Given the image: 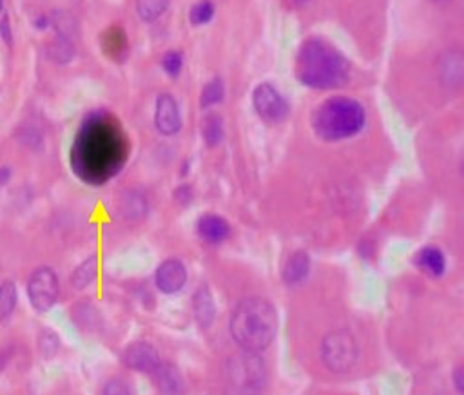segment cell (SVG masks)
Instances as JSON below:
<instances>
[{
	"instance_id": "6da1fadb",
	"label": "cell",
	"mask_w": 464,
	"mask_h": 395,
	"mask_svg": "<svg viewBox=\"0 0 464 395\" xmlns=\"http://www.w3.org/2000/svg\"><path fill=\"white\" fill-rule=\"evenodd\" d=\"M127 142L115 122L93 116L78 133L71 151L75 173L89 184H104L124 167Z\"/></svg>"
},
{
	"instance_id": "7a4b0ae2",
	"label": "cell",
	"mask_w": 464,
	"mask_h": 395,
	"mask_svg": "<svg viewBox=\"0 0 464 395\" xmlns=\"http://www.w3.org/2000/svg\"><path fill=\"white\" fill-rule=\"evenodd\" d=\"M296 77L310 89H338L348 82L350 66L327 40L309 39L298 51Z\"/></svg>"
},
{
	"instance_id": "3957f363",
	"label": "cell",
	"mask_w": 464,
	"mask_h": 395,
	"mask_svg": "<svg viewBox=\"0 0 464 395\" xmlns=\"http://www.w3.org/2000/svg\"><path fill=\"white\" fill-rule=\"evenodd\" d=\"M278 316L267 299L246 298L231 318V336L245 352H261L276 338Z\"/></svg>"
},
{
	"instance_id": "277c9868",
	"label": "cell",
	"mask_w": 464,
	"mask_h": 395,
	"mask_svg": "<svg viewBox=\"0 0 464 395\" xmlns=\"http://www.w3.org/2000/svg\"><path fill=\"white\" fill-rule=\"evenodd\" d=\"M367 113L358 100L348 97H332L325 100L312 115L316 135L325 142L352 138L365 127Z\"/></svg>"
},
{
	"instance_id": "5b68a950",
	"label": "cell",
	"mask_w": 464,
	"mask_h": 395,
	"mask_svg": "<svg viewBox=\"0 0 464 395\" xmlns=\"http://www.w3.org/2000/svg\"><path fill=\"white\" fill-rule=\"evenodd\" d=\"M225 386L231 395H261L267 386V365L258 352L236 354L225 363Z\"/></svg>"
},
{
	"instance_id": "8992f818",
	"label": "cell",
	"mask_w": 464,
	"mask_h": 395,
	"mask_svg": "<svg viewBox=\"0 0 464 395\" xmlns=\"http://www.w3.org/2000/svg\"><path fill=\"white\" fill-rule=\"evenodd\" d=\"M321 359L332 374H347L358 361V343L347 330H334L321 343Z\"/></svg>"
},
{
	"instance_id": "52a82bcc",
	"label": "cell",
	"mask_w": 464,
	"mask_h": 395,
	"mask_svg": "<svg viewBox=\"0 0 464 395\" xmlns=\"http://www.w3.org/2000/svg\"><path fill=\"white\" fill-rule=\"evenodd\" d=\"M58 290H60V285H58L57 274L48 267L37 269L29 278V301L39 312H48L57 303Z\"/></svg>"
},
{
	"instance_id": "ba28073f",
	"label": "cell",
	"mask_w": 464,
	"mask_h": 395,
	"mask_svg": "<svg viewBox=\"0 0 464 395\" xmlns=\"http://www.w3.org/2000/svg\"><path fill=\"white\" fill-rule=\"evenodd\" d=\"M252 104L254 109L265 122L278 124L283 122L289 115V104L285 98L281 97V93L272 87L271 84H260L252 93Z\"/></svg>"
},
{
	"instance_id": "9c48e42d",
	"label": "cell",
	"mask_w": 464,
	"mask_h": 395,
	"mask_svg": "<svg viewBox=\"0 0 464 395\" xmlns=\"http://www.w3.org/2000/svg\"><path fill=\"white\" fill-rule=\"evenodd\" d=\"M155 126L165 136L176 135L182 129V113H180L178 102L173 95L164 93L156 98Z\"/></svg>"
},
{
	"instance_id": "30bf717a",
	"label": "cell",
	"mask_w": 464,
	"mask_h": 395,
	"mask_svg": "<svg viewBox=\"0 0 464 395\" xmlns=\"http://www.w3.org/2000/svg\"><path fill=\"white\" fill-rule=\"evenodd\" d=\"M160 363H162L160 354L151 343H133L124 352V365L140 374H153L160 367Z\"/></svg>"
},
{
	"instance_id": "8fae6325",
	"label": "cell",
	"mask_w": 464,
	"mask_h": 395,
	"mask_svg": "<svg viewBox=\"0 0 464 395\" xmlns=\"http://www.w3.org/2000/svg\"><path fill=\"white\" fill-rule=\"evenodd\" d=\"M156 287H158L164 294H176L184 289L185 281H187V270L185 265L180 260H165L156 270Z\"/></svg>"
},
{
	"instance_id": "7c38bea8",
	"label": "cell",
	"mask_w": 464,
	"mask_h": 395,
	"mask_svg": "<svg viewBox=\"0 0 464 395\" xmlns=\"http://www.w3.org/2000/svg\"><path fill=\"white\" fill-rule=\"evenodd\" d=\"M196 231H198V236L211 245L223 243L231 236V225L225 218L218 216V214H203L198 220Z\"/></svg>"
},
{
	"instance_id": "4fadbf2b",
	"label": "cell",
	"mask_w": 464,
	"mask_h": 395,
	"mask_svg": "<svg viewBox=\"0 0 464 395\" xmlns=\"http://www.w3.org/2000/svg\"><path fill=\"white\" fill-rule=\"evenodd\" d=\"M155 385L162 395H184L185 383L180 370L171 363H160V367L153 372Z\"/></svg>"
},
{
	"instance_id": "5bb4252c",
	"label": "cell",
	"mask_w": 464,
	"mask_h": 395,
	"mask_svg": "<svg viewBox=\"0 0 464 395\" xmlns=\"http://www.w3.org/2000/svg\"><path fill=\"white\" fill-rule=\"evenodd\" d=\"M417 269L432 278H441L446 270V258L437 247H423L416 254Z\"/></svg>"
},
{
	"instance_id": "9a60e30c",
	"label": "cell",
	"mask_w": 464,
	"mask_h": 395,
	"mask_svg": "<svg viewBox=\"0 0 464 395\" xmlns=\"http://www.w3.org/2000/svg\"><path fill=\"white\" fill-rule=\"evenodd\" d=\"M310 272V256L304 251H296L289 256L285 267H283V280L289 287L303 283Z\"/></svg>"
},
{
	"instance_id": "2e32d148",
	"label": "cell",
	"mask_w": 464,
	"mask_h": 395,
	"mask_svg": "<svg viewBox=\"0 0 464 395\" xmlns=\"http://www.w3.org/2000/svg\"><path fill=\"white\" fill-rule=\"evenodd\" d=\"M193 307H194V316L198 319V323L202 325L203 328L211 327L214 321V316H216V305H214L213 294H211V290H209L207 285H202V287L196 290V294H194L193 299Z\"/></svg>"
},
{
	"instance_id": "e0dca14e",
	"label": "cell",
	"mask_w": 464,
	"mask_h": 395,
	"mask_svg": "<svg viewBox=\"0 0 464 395\" xmlns=\"http://www.w3.org/2000/svg\"><path fill=\"white\" fill-rule=\"evenodd\" d=\"M463 69L461 53H448L441 60V77L446 86L459 87L463 82Z\"/></svg>"
},
{
	"instance_id": "ac0fdd59",
	"label": "cell",
	"mask_w": 464,
	"mask_h": 395,
	"mask_svg": "<svg viewBox=\"0 0 464 395\" xmlns=\"http://www.w3.org/2000/svg\"><path fill=\"white\" fill-rule=\"evenodd\" d=\"M223 135H225V129H223L222 116L216 115V113H209L202 122L203 140L207 142L209 147H216V145L222 144Z\"/></svg>"
},
{
	"instance_id": "d6986e66",
	"label": "cell",
	"mask_w": 464,
	"mask_h": 395,
	"mask_svg": "<svg viewBox=\"0 0 464 395\" xmlns=\"http://www.w3.org/2000/svg\"><path fill=\"white\" fill-rule=\"evenodd\" d=\"M97 272H98V263L97 258H89L82 263V265H78L77 270L72 272L71 276V283L77 287V289H86L93 281L97 280Z\"/></svg>"
},
{
	"instance_id": "ffe728a7",
	"label": "cell",
	"mask_w": 464,
	"mask_h": 395,
	"mask_svg": "<svg viewBox=\"0 0 464 395\" xmlns=\"http://www.w3.org/2000/svg\"><path fill=\"white\" fill-rule=\"evenodd\" d=\"M169 8V0H136V11L144 22H155Z\"/></svg>"
},
{
	"instance_id": "44dd1931",
	"label": "cell",
	"mask_w": 464,
	"mask_h": 395,
	"mask_svg": "<svg viewBox=\"0 0 464 395\" xmlns=\"http://www.w3.org/2000/svg\"><path fill=\"white\" fill-rule=\"evenodd\" d=\"M17 307V287L13 281L0 283V321H6Z\"/></svg>"
},
{
	"instance_id": "7402d4cb",
	"label": "cell",
	"mask_w": 464,
	"mask_h": 395,
	"mask_svg": "<svg viewBox=\"0 0 464 395\" xmlns=\"http://www.w3.org/2000/svg\"><path fill=\"white\" fill-rule=\"evenodd\" d=\"M223 97H225V86L220 78H213L207 86L203 87L200 104H202V107L216 106V104L223 102Z\"/></svg>"
},
{
	"instance_id": "603a6c76",
	"label": "cell",
	"mask_w": 464,
	"mask_h": 395,
	"mask_svg": "<svg viewBox=\"0 0 464 395\" xmlns=\"http://www.w3.org/2000/svg\"><path fill=\"white\" fill-rule=\"evenodd\" d=\"M49 57L53 58L55 62H69L75 57V46L66 37H58L51 46H49Z\"/></svg>"
},
{
	"instance_id": "cb8c5ba5",
	"label": "cell",
	"mask_w": 464,
	"mask_h": 395,
	"mask_svg": "<svg viewBox=\"0 0 464 395\" xmlns=\"http://www.w3.org/2000/svg\"><path fill=\"white\" fill-rule=\"evenodd\" d=\"M147 212V200L138 193H129L124 200V214L127 218H142Z\"/></svg>"
},
{
	"instance_id": "d4e9b609",
	"label": "cell",
	"mask_w": 464,
	"mask_h": 395,
	"mask_svg": "<svg viewBox=\"0 0 464 395\" xmlns=\"http://www.w3.org/2000/svg\"><path fill=\"white\" fill-rule=\"evenodd\" d=\"M188 17H191V22H193L194 26L207 24V22H211L214 17L213 2H209V0H202V2H198V4L194 6L193 10H191Z\"/></svg>"
},
{
	"instance_id": "484cf974",
	"label": "cell",
	"mask_w": 464,
	"mask_h": 395,
	"mask_svg": "<svg viewBox=\"0 0 464 395\" xmlns=\"http://www.w3.org/2000/svg\"><path fill=\"white\" fill-rule=\"evenodd\" d=\"M162 66H164L165 73L169 77H178L182 73V68H184V55L180 51H167L162 58Z\"/></svg>"
},
{
	"instance_id": "4316f807",
	"label": "cell",
	"mask_w": 464,
	"mask_h": 395,
	"mask_svg": "<svg viewBox=\"0 0 464 395\" xmlns=\"http://www.w3.org/2000/svg\"><path fill=\"white\" fill-rule=\"evenodd\" d=\"M102 395H130V388L124 379H109V381L104 385V390Z\"/></svg>"
},
{
	"instance_id": "83f0119b",
	"label": "cell",
	"mask_w": 464,
	"mask_h": 395,
	"mask_svg": "<svg viewBox=\"0 0 464 395\" xmlns=\"http://www.w3.org/2000/svg\"><path fill=\"white\" fill-rule=\"evenodd\" d=\"M452 381H454L455 392L459 395H463L464 392V370L463 367H457L454 370V376H452Z\"/></svg>"
},
{
	"instance_id": "f1b7e54d",
	"label": "cell",
	"mask_w": 464,
	"mask_h": 395,
	"mask_svg": "<svg viewBox=\"0 0 464 395\" xmlns=\"http://www.w3.org/2000/svg\"><path fill=\"white\" fill-rule=\"evenodd\" d=\"M174 198L182 203H191V198H193V193H191V187L188 185H182V187L174 193Z\"/></svg>"
},
{
	"instance_id": "f546056e",
	"label": "cell",
	"mask_w": 464,
	"mask_h": 395,
	"mask_svg": "<svg viewBox=\"0 0 464 395\" xmlns=\"http://www.w3.org/2000/svg\"><path fill=\"white\" fill-rule=\"evenodd\" d=\"M8 180H10V169L2 167V169H0V187H4V185L8 184Z\"/></svg>"
},
{
	"instance_id": "4dcf8cb0",
	"label": "cell",
	"mask_w": 464,
	"mask_h": 395,
	"mask_svg": "<svg viewBox=\"0 0 464 395\" xmlns=\"http://www.w3.org/2000/svg\"><path fill=\"white\" fill-rule=\"evenodd\" d=\"M8 361H10V354L6 352V350H0V372L4 370Z\"/></svg>"
},
{
	"instance_id": "1f68e13d",
	"label": "cell",
	"mask_w": 464,
	"mask_h": 395,
	"mask_svg": "<svg viewBox=\"0 0 464 395\" xmlns=\"http://www.w3.org/2000/svg\"><path fill=\"white\" fill-rule=\"evenodd\" d=\"M0 28H2V31H4L6 40H8V42H10V40H11V35H10V28H8V19L2 20V24H0Z\"/></svg>"
},
{
	"instance_id": "d6a6232c",
	"label": "cell",
	"mask_w": 464,
	"mask_h": 395,
	"mask_svg": "<svg viewBox=\"0 0 464 395\" xmlns=\"http://www.w3.org/2000/svg\"><path fill=\"white\" fill-rule=\"evenodd\" d=\"M48 22H49V20L46 19V17H40V19L37 20V28H39V29H46Z\"/></svg>"
},
{
	"instance_id": "836d02e7",
	"label": "cell",
	"mask_w": 464,
	"mask_h": 395,
	"mask_svg": "<svg viewBox=\"0 0 464 395\" xmlns=\"http://www.w3.org/2000/svg\"><path fill=\"white\" fill-rule=\"evenodd\" d=\"M298 4H304V2H310V0H296Z\"/></svg>"
},
{
	"instance_id": "e575fe53",
	"label": "cell",
	"mask_w": 464,
	"mask_h": 395,
	"mask_svg": "<svg viewBox=\"0 0 464 395\" xmlns=\"http://www.w3.org/2000/svg\"><path fill=\"white\" fill-rule=\"evenodd\" d=\"M0 10H2V0H0Z\"/></svg>"
}]
</instances>
